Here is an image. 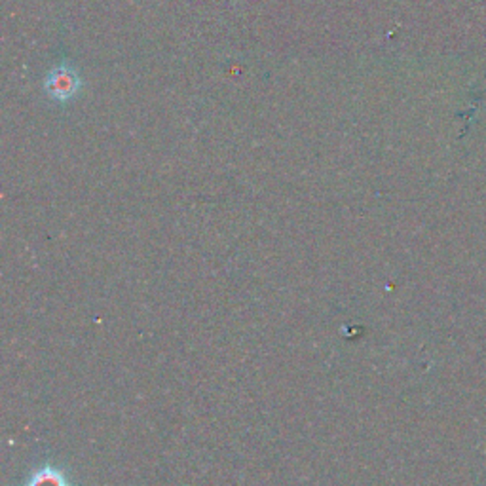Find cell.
I'll return each mask as SVG.
<instances>
[{"instance_id":"obj_1","label":"cell","mask_w":486,"mask_h":486,"mask_svg":"<svg viewBox=\"0 0 486 486\" xmlns=\"http://www.w3.org/2000/svg\"><path fill=\"white\" fill-rule=\"evenodd\" d=\"M46 91L48 96L58 101L71 99L78 91V76L74 71L67 67H58L46 78Z\"/></svg>"},{"instance_id":"obj_2","label":"cell","mask_w":486,"mask_h":486,"mask_svg":"<svg viewBox=\"0 0 486 486\" xmlns=\"http://www.w3.org/2000/svg\"><path fill=\"white\" fill-rule=\"evenodd\" d=\"M31 486H67V484L61 475L53 474V471H43V474L33 479Z\"/></svg>"}]
</instances>
